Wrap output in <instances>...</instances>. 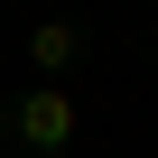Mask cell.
Listing matches in <instances>:
<instances>
[{
  "mask_svg": "<svg viewBox=\"0 0 158 158\" xmlns=\"http://www.w3.org/2000/svg\"><path fill=\"white\" fill-rule=\"evenodd\" d=\"M10 130H19L28 149H47V158H56V149H74V93H65V84H28V93H19V112H10Z\"/></svg>",
  "mask_w": 158,
  "mask_h": 158,
  "instance_id": "cell-1",
  "label": "cell"
},
{
  "mask_svg": "<svg viewBox=\"0 0 158 158\" xmlns=\"http://www.w3.org/2000/svg\"><path fill=\"white\" fill-rule=\"evenodd\" d=\"M28 65H47V84H56V65H74V28L65 19H37L28 28Z\"/></svg>",
  "mask_w": 158,
  "mask_h": 158,
  "instance_id": "cell-2",
  "label": "cell"
}]
</instances>
